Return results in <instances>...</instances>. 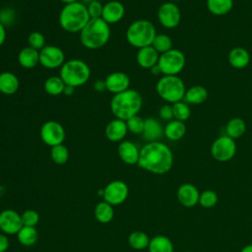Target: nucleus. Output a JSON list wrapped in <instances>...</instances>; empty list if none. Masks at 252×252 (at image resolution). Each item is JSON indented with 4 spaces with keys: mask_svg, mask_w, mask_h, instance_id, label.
I'll return each instance as SVG.
<instances>
[{
    "mask_svg": "<svg viewBox=\"0 0 252 252\" xmlns=\"http://www.w3.org/2000/svg\"><path fill=\"white\" fill-rule=\"evenodd\" d=\"M137 164L151 173L164 174L173 165V154L170 148L160 141L148 142L140 149Z\"/></svg>",
    "mask_w": 252,
    "mask_h": 252,
    "instance_id": "obj_1",
    "label": "nucleus"
},
{
    "mask_svg": "<svg viewBox=\"0 0 252 252\" xmlns=\"http://www.w3.org/2000/svg\"><path fill=\"white\" fill-rule=\"evenodd\" d=\"M143 105L141 94L133 89H128L117 94H113L110 100V110L115 118L128 120L132 116L138 115Z\"/></svg>",
    "mask_w": 252,
    "mask_h": 252,
    "instance_id": "obj_2",
    "label": "nucleus"
},
{
    "mask_svg": "<svg viewBox=\"0 0 252 252\" xmlns=\"http://www.w3.org/2000/svg\"><path fill=\"white\" fill-rule=\"evenodd\" d=\"M91 20L87 5L81 1L65 4L59 13V25L67 32H81Z\"/></svg>",
    "mask_w": 252,
    "mask_h": 252,
    "instance_id": "obj_3",
    "label": "nucleus"
},
{
    "mask_svg": "<svg viewBox=\"0 0 252 252\" xmlns=\"http://www.w3.org/2000/svg\"><path fill=\"white\" fill-rule=\"evenodd\" d=\"M110 34V27L106 22L101 18L91 19L80 32V41L88 49H98L108 42Z\"/></svg>",
    "mask_w": 252,
    "mask_h": 252,
    "instance_id": "obj_4",
    "label": "nucleus"
},
{
    "mask_svg": "<svg viewBox=\"0 0 252 252\" xmlns=\"http://www.w3.org/2000/svg\"><path fill=\"white\" fill-rule=\"evenodd\" d=\"M156 35L157 31L154 24L145 19L136 20L131 23L125 33L127 42L138 49L152 45Z\"/></svg>",
    "mask_w": 252,
    "mask_h": 252,
    "instance_id": "obj_5",
    "label": "nucleus"
},
{
    "mask_svg": "<svg viewBox=\"0 0 252 252\" xmlns=\"http://www.w3.org/2000/svg\"><path fill=\"white\" fill-rule=\"evenodd\" d=\"M59 76L67 86L78 88L85 85L91 77L89 65L78 58L69 59L60 68Z\"/></svg>",
    "mask_w": 252,
    "mask_h": 252,
    "instance_id": "obj_6",
    "label": "nucleus"
},
{
    "mask_svg": "<svg viewBox=\"0 0 252 252\" xmlns=\"http://www.w3.org/2000/svg\"><path fill=\"white\" fill-rule=\"evenodd\" d=\"M156 91L159 97L173 104L184 98L186 88L183 80L177 75H163L157 82Z\"/></svg>",
    "mask_w": 252,
    "mask_h": 252,
    "instance_id": "obj_7",
    "label": "nucleus"
},
{
    "mask_svg": "<svg viewBox=\"0 0 252 252\" xmlns=\"http://www.w3.org/2000/svg\"><path fill=\"white\" fill-rule=\"evenodd\" d=\"M157 65L162 75H177L185 66V55L181 50L172 48L162 54H159Z\"/></svg>",
    "mask_w": 252,
    "mask_h": 252,
    "instance_id": "obj_8",
    "label": "nucleus"
},
{
    "mask_svg": "<svg viewBox=\"0 0 252 252\" xmlns=\"http://www.w3.org/2000/svg\"><path fill=\"white\" fill-rule=\"evenodd\" d=\"M236 154L235 140L227 135L217 138L211 146L212 157L220 162H225L233 158Z\"/></svg>",
    "mask_w": 252,
    "mask_h": 252,
    "instance_id": "obj_9",
    "label": "nucleus"
},
{
    "mask_svg": "<svg viewBox=\"0 0 252 252\" xmlns=\"http://www.w3.org/2000/svg\"><path fill=\"white\" fill-rule=\"evenodd\" d=\"M39 136L45 145L52 148L54 146L63 144L66 133L64 127L59 122L49 120L41 125Z\"/></svg>",
    "mask_w": 252,
    "mask_h": 252,
    "instance_id": "obj_10",
    "label": "nucleus"
},
{
    "mask_svg": "<svg viewBox=\"0 0 252 252\" xmlns=\"http://www.w3.org/2000/svg\"><path fill=\"white\" fill-rule=\"evenodd\" d=\"M157 16L159 24L166 29L176 28L181 21L180 9L172 2L162 3L158 9Z\"/></svg>",
    "mask_w": 252,
    "mask_h": 252,
    "instance_id": "obj_11",
    "label": "nucleus"
},
{
    "mask_svg": "<svg viewBox=\"0 0 252 252\" xmlns=\"http://www.w3.org/2000/svg\"><path fill=\"white\" fill-rule=\"evenodd\" d=\"M65 63L63 50L56 45H45L39 50V64L46 69L61 68Z\"/></svg>",
    "mask_w": 252,
    "mask_h": 252,
    "instance_id": "obj_12",
    "label": "nucleus"
},
{
    "mask_svg": "<svg viewBox=\"0 0 252 252\" xmlns=\"http://www.w3.org/2000/svg\"><path fill=\"white\" fill-rule=\"evenodd\" d=\"M129 189L122 180H113L103 188V201L112 206L122 204L128 197Z\"/></svg>",
    "mask_w": 252,
    "mask_h": 252,
    "instance_id": "obj_13",
    "label": "nucleus"
},
{
    "mask_svg": "<svg viewBox=\"0 0 252 252\" xmlns=\"http://www.w3.org/2000/svg\"><path fill=\"white\" fill-rule=\"evenodd\" d=\"M23 227L21 215L12 209L0 213V229L5 234H17Z\"/></svg>",
    "mask_w": 252,
    "mask_h": 252,
    "instance_id": "obj_14",
    "label": "nucleus"
},
{
    "mask_svg": "<svg viewBox=\"0 0 252 252\" xmlns=\"http://www.w3.org/2000/svg\"><path fill=\"white\" fill-rule=\"evenodd\" d=\"M106 91L113 94H120L130 89V78L124 72H112L104 79Z\"/></svg>",
    "mask_w": 252,
    "mask_h": 252,
    "instance_id": "obj_15",
    "label": "nucleus"
},
{
    "mask_svg": "<svg viewBox=\"0 0 252 252\" xmlns=\"http://www.w3.org/2000/svg\"><path fill=\"white\" fill-rule=\"evenodd\" d=\"M176 196L178 202L186 208H193L199 204L200 192L198 188L191 183L181 184L177 189Z\"/></svg>",
    "mask_w": 252,
    "mask_h": 252,
    "instance_id": "obj_16",
    "label": "nucleus"
},
{
    "mask_svg": "<svg viewBox=\"0 0 252 252\" xmlns=\"http://www.w3.org/2000/svg\"><path fill=\"white\" fill-rule=\"evenodd\" d=\"M125 15L124 5L117 0H111L103 4L101 19L108 25L119 23Z\"/></svg>",
    "mask_w": 252,
    "mask_h": 252,
    "instance_id": "obj_17",
    "label": "nucleus"
},
{
    "mask_svg": "<svg viewBox=\"0 0 252 252\" xmlns=\"http://www.w3.org/2000/svg\"><path fill=\"white\" fill-rule=\"evenodd\" d=\"M117 153L120 159L124 163L129 165L138 163L140 157V149L135 143L128 140H123L118 145Z\"/></svg>",
    "mask_w": 252,
    "mask_h": 252,
    "instance_id": "obj_18",
    "label": "nucleus"
},
{
    "mask_svg": "<svg viewBox=\"0 0 252 252\" xmlns=\"http://www.w3.org/2000/svg\"><path fill=\"white\" fill-rule=\"evenodd\" d=\"M127 133L128 128L126 121L119 118H114L109 121L104 129V134L107 140L114 143L122 142L126 137Z\"/></svg>",
    "mask_w": 252,
    "mask_h": 252,
    "instance_id": "obj_19",
    "label": "nucleus"
},
{
    "mask_svg": "<svg viewBox=\"0 0 252 252\" xmlns=\"http://www.w3.org/2000/svg\"><path fill=\"white\" fill-rule=\"evenodd\" d=\"M159 53L152 46H146L138 49L136 60L140 67L143 69H152L158 64Z\"/></svg>",
    "mask_w": 252,
    "mask_h": 252,
    "instance_id": "obj_20",
    "label": "nucleus"
},
{
    "mask_svg": "<svg viewBox=\"0 0 252 252\" xmlns=\"http://www.w3.org/2000/svg\"><path fill=\"white\" fill-rule=\"evenodd\" d=\"M163 135V127L161 126L160 122L154 118L149 117L145 119L144 131L142 133L143 138L148 142H156L159 141V139Z\"/></svg>",
    "mask_w": 252,
    "mask_h": 252,
    "instance_id": "obj_21",
    "label": "nucleus"
},
{
    "mask_svg": "<svg viewBox=\"0 0 252 252\" xmlns=\"http://www.w3.org/2000/svg\"><path fill=\"white\" fill-rule=\"evenodd\" d=\"M20 81L18 77L9 71L0 73V93L6 95H12L18 92Z\"/></svg>",
    "mask_w": 252,
    "mask_h": 252,
    "instance_id": "obj_22",
    "label": "nucleus"
},
{
    "mask_svg": "<svg viewBox=\"0 0 252 252\" xmlns=\"http://www.w3.org/2000/svg\"><path fill=\"white\" fill-rule=\"evenodd\" d=\"M228 63L231 67L235 69H243L245 68L250 62V54L247 49L244 47H233L228 52Z\"/></svg>",
    "mask_w": 252,
    "mask_h": 252,
    "instance_id": "obj_23",
    "label": "nucleus"
},
{
    "mask_svg": "<svg viewBox=\"0 0 252 252\" xmlns=\"http://www.w3.org/2000/svg\"><path fill=\"white\" fill-rule=\"evenodd\" d=\"M18 62L25 69H32L39 63V51L26 46L20 50Z\"/></svg>",
    "mask_w": 252,
    "mask_h": 252,
    "instance_id": "obj_24",
    "label": "nucleus"
},
{
    "mask_svg": "<svg viewBox=\"0 0 252 252\" xmlns=\"http://www.w3.org/2000/svg\"><path fill=\"white\" fill-rule=\"evenodd\" d=\"M186 133V126L183 121L172 119L163 128V135L170 141H179Z\"/></svg>",
    "mask_w": 252,
    "mask_h": 252,
    "instance_id": "obj_25",
    "label": "nucleus"
},
{
    "mask_svg": "<svg viewBox=\"0 0 252 252\" xmlns=\"http://www.w3.org/2000/svg\"><path fill=\"white\" fill-rule=\"evenodd\" d=\"M208 97V91L205 87L201 85H195L186 90L184 100L186 103L190 104H201L206 101Z\"/></svg>",
    "mask_w": 252,
    "mask_h": 252,
    "instance_id": "obj_26",
    "label": "nucleus"
},
{
    "mask_svg": "<svg viewBox=\"0 0 252 252\" xmlns=\"http://www.w3.org/2000/svg\"><path fill=\"white\" fill-rule=\"evenodd\" d=\"M149 252H174L172 241L165 235L154 236L148 246Z\"/></svg>",
    "mask_w": 252,
    "mask_h": 252,
    "instance_id": "obj_27",
    "label": "nucleus"
},
{
    "mask_svg": "<svg viewBox=\"0 0 252 252\" xmlns=\"http://www.w3.org/2000/svg\"><path fill=\"white\" fill-rule=\"evenodd\" d=\"M94 218L101 223H108L114 217L113 206L105 201H101L94 207Z\"/></svg>",
    "mask_w": 252,
    "mask_h": 252,
    "instance_id": "obj_28",
    "label": "nucleus"
},
{
    "mask_svg": "<svg viewBox=\"0 0 252 252\" xmlns=\"http://www.w3.org/2000/svg\"><path fill=\"white\" fill-rule=\"evenodd\" d=\"M233 7V0H207L209 12L215 16L228 14Z\"/></svg>",
    "mask_w": 252,
    "mask_h": 252,
    "instance_id": "obj_29",
    "label": "nucleus"
},
{
    "mask_svg": "<svg viewBox=\"0 0 252 252\" xmlns=\"http://www.w3.org/2000/svg\"><path fill=\"white\" fill-rule=\"evenodd\" d=\"M226 135L232 139H238L242 137L246 131V123L240 117L231 118L225 127Z\"/></svg>",
    "mask_w": 252,
    "mask_h": 252,
    "instance_id": "obj_30",
    "label": "nucleus"
},
{
    "mask_svg": "<svg viewBox=\"0 0 252 252\" xmlns=\"http://www.w3.org/2000/svg\"><path fill=\"white\" fill-rule=\"evenodd\" d=\"M65 83L60 76H51L48 77L44 82V91L46 94L52 96L60 95L63 94L65 89Z\"/></svg>",
    "mask_w": 252,
    "mask_h": 252,
    "instance_id": "obj_31",
    "label": "nucleus"
},
{
    "mask_svg": "<svg viewBox=\"0 0 252 252\" xmlns=\"http://www.w3.org/2000/svg\"><path fill=\"white\" fill-rule=\"evenodd\" d=\"M37 237V230L33 226L23 225V227L17 233V238L19 242L24 246H32L36 242Z\"/></svg>",
    "mask_w": 252,
    "mask_h": 252,
    "instance_id": "obj_32",
    "label": "nucleus"
},
{
    "mask_svg": "<svg viewBox=\"0 0 252 252\" xmlns=\"http://www.w3.org/2000/svg\"><path fill=\"white\" fill-rule=\"evenodd\" d=\"M150 238L148 234L142 230H135L128 236L129 245L136 250H143L148 248L150 243Z\"/></svg>",
    "mask_w": 252,
    "mask_h": 252,
    "instance_id": "obj_33",
    "label": "nucleus"
},
{
    "mask_svg": "<svg viewBox=\"0 0 252 252\" xmlns=\"http://www.w3.org/2000/svg\"><path fill=\"white\" fill-rule=\"evenodd\" d=\"M152 46L159 54H162L172 49V39L165 33H157V35L153 40Z\"/></svg>",
    "mask_w": 252,
    "mask_h": 252,
    "instance_id": "obj_34",
    "label": "nucleus"
},
{
    "mask_svg": "<svg viewBox=\"0 0 252 252\" xmlns=\"http://www.w3.org/2000/svg\"><path fill=\"white\" fill-rule=\"evenodd\" d=\"M50 157L56 164H64L69 159V151L63 144L51 148Z\"/></svg>",
    "mask_w": 252,
    "mask_h": 252,
    "instance_id": "obj_35",
    "label": "nucleus"
},
{
    "mask_svg": "<svg viewBox=\"0 0 252 252\" xmlns=\"http://www.w3.org/2000/svg\"><path fill=\"white\" fill-rule=\"evenodd\" d=\"M173 108V117L179 121L187 120L191 115V109L185 101H178L172 104Z\"/></svg>",
    "mask_w": 252,
    "mask_h": 252,
    "instance_id": "obj_36",
    "label": "nucleus"
},
{
    "mask_svg": "<svg viewBox=\"0 0 252 252\" xmlns=\"http://www.w3.org/2000/svg\"><path fill=\"white\" fill-rule=\"evenodd\" d=\"M219 201L218 194L213 191V190H205L202 193H200V198H199V204L201 207L210 209L213 208L217 205Z\"/></svg>",
    "mask_w": 252,
    "mask_h": 252,
    "instance_id": "obj_37",
    "label": "nucleus"
},
{
    "mask_svg": "<svg viewBox=\"0 0 252 252\" xmlns=\"http://www.w3.org/2000/svg\"><path fill=\"white\" fill-rule=\"evenodd\" d=\"M28 43L30 47L35 49V50H41L46 44H45V37L43 33L40 32H32L28 36Z\"/></svg>",
    "mask_w": 252,
    "mask_h": 252,
    "instance_id": "obj_38",
    "label": "nucleus"
},
{
    "mask_svg": "<svg viewBox=\"0 0 252 252\" xmlns=\"http://www.w3.org/2000/svg\"><path fill=\"white\" fill-rule=\"evenodd\" d=\"M128 132H131L132 134H142L144 131V125H145V119H143L139 115L132 116L128 120H126Z\"/></svg>",
    "mask_w": 252,
    "mask_h": 252,
    "instance_id": "obj_39",
    "label": "nucleus"
},
{
    "mask_svg": "<svg viewBox=\"0 0 252 252\" xmlns=\"http://www.w3.org/2000/svg\"><path fill=\"white\" fill-rule=\"evenodd\" d=\"M21 218H22L23 225H26V226H33V227H35V225L39 221V215L34 210H26L21 215Z\"/></svg>",
    "mask_w": 252,
    "mask_h": 252,
    "instance_id": "obj_40",
    "label": "nucleus"
},
{
    "mask_svg": "<svg viewBox=\"0 0 252 252\" xmlns=\"http://www.w3.org/2000/svg\"><path fill=\"white\" fill-rule=\"evenodd\" d=\"M16 20V12L12 8H3L0 10V23L5 27L11 26Z\"/></svg>",
    "mask_w": 252,
    "mask_h": 252,
    "instance_id": "obj_41",
    "label": "nucleus"
},
{
    "mask_svg": "<svg viewBox=\"0 0 252 252\" xmlns=\"http://www.w3.org/2000/svg\"><path fill=\"white\" fill-rule=\"evenodd\" d=\"M87 9H88V13H89L91 19L101 18L103 5L98 0H95V1H93V2L89 3L87 5Z\"/></svg>",
    "mask_w": 252,
    "mask_h": 252,
    "instance_id": "obj_42",
    "label": "nucleus"
},
{
    "mask_svg": "<svg viewBox=\"0 0 252 252\" xmlns=\"http://www.w3.org/2000/svg\"><path fill=\"white\" fill-rule=\"evenodd\" d=\"M158 114H159V117L162 119V120H165V121H170L172 120L174 117H173V108H172V105L170 104H163L159 110H158Z\"/></svg>",
    "mask_w": 252,
    "mask_h": 252,
    "instance_id": "obj_43",
    "label": "nucleus"
},
{
    "mask_svg": "<svg viewBox=\"0 0 252 252\" xmlns=\"http://www.w3.org/2000/svg\"><path fill=\"white\" fill-rule=\"evenodd\" d=\"M9 239L4 233H0V252H6L9 248Z\"/></svg>",
    "mask_w": 252,
    "mask_h": 252,
    "instance_id": "obj_44",
    "label": "nucleus"
},
{
    "mask_svg": "<svg viewBox=\"0 0 252 252\" xmlns=\"http://www.w3.org/2000/svg\"><path fill=\"white\" fill-rule=\"evenodd\" d=\"M94 90L97 93H102L104 91H106V87H105V82L104 80H96L94 83Z\"/></svg>",
    "mask_w": 252,
    "mask_h": 252,
    "instance_id": "obj_45",
    "label": "nucleus"
},
{
    "mask_svg": "<svg viewBox=\"0 0 252 252\" xmlns=\"http://www.w3.org/2000/svg\"><path fill=\"white\" fill-rule=\"evenodd\" d=\"M6 40V27L0 23V47L4 44Z\"/></svg>",
    "mask_w": 252,
    "mask_h": 252,
    "instance_id": "obj_46",
    "label": "nucleus"
},
{
    "mask_svg": "<svg viewBox=\"0 0 252 252\" xmlns=\"http://www.w3.org/2000/svg\"><path fill=\"white\" fill-rule=\"evenodd\" d=\"M74 91H75V88L71 87V86H65V89H64V92H63V94L69 96V95H72L74 94Z\"/></svg>",
    "mask_w": 252,
    "mask_h": 252,
    "instance_id": "obj_47",
    "label": "nucleus"
},
{
    "mask_svg": "<svg viewBox=\"0 0 252 252\" xmlns=\"http://www.w3.org/2000/svg\"><path fill=\"white\" fill-rule=\"evenodd\" d=\"M240 252H252V244H247L245 245L241 250Z\"/></svg>",
    "mask_w": 252,
    "mask_h": 252,
    "instance_id": "obj_48",
    "label": "nucleus"
},
{
    "mask_svg": "<svg viewBox=\"0 0 252 252\" xmlns=\"http://www.w3.org/2000/svg\"><path fill=\"white\" fill-rule=\"evenodd\" d=\"M62 3L64 4H69V3H73V2H77V1H80V0H60Z\"/></svg>",
    "mask_w": 252,
    "mask_h": 252,
    "instance_id": "obj_49",
    "label": "nucleus"
},
{
    "mask_svg": "<svg viewBox=\"0 0 252 252\" xmlns=\"http://www.w3.org/2000/svg\"><path fill=\"white\" fill-rule=\"evenodd\" d=\"M81 2H83L84 4H86V5H88L89 3H91V2H93V1H95V0H80Z\"/></svg>",
    "mask_w": 252,
    "mask_h": 252,
    "instance_id": "obj_50",
    "label": "nucleus"
},
{
    "mask_svg": "<svg viewBox=\"0 0 252 252\" xmlns=\"http://www.w3.org/2000/svg\"><path fill=\"white\" fill-rule=\"evenodd\" d=\"M183 252H192V251H183Z\"/></svg>",
    "mask_w": 252,
    "mask_h": 252,
    "instance_id": "obj_51",
    "label": "nucleus"
}]
</instances>
